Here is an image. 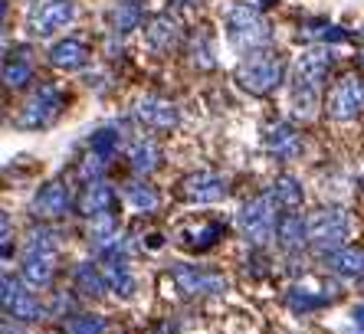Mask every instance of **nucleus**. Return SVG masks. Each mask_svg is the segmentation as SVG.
Segmentation results:
<instances>
[{
	"label": "nucleus",
	"mask_w": 364,
	"mask_h": 334,
	"mask_svg": "<svg viewBox=\"0 0 364 334\" xmlns=\"http://www.w3.org/2000/svg\"><path fill=\"white\" fill-rule=\"evenodd\" d=\"M331 72V50L315 46V50L302 53L296 63V75H292V115L299 122H312L322 105V85Z\"/></svg>",
	"instance_id": "nucleus-1"
},
{
	"label": "nucleus",
	"mask_w": 364,
	"mask_h": 334,
	"mask_svg": "<svg viewBox=\"0 0 364 334\" xmlns=\"http://www.w3.org/2000/svg\"><path fill=\"white\" fill-rule=\"evenodd\" d=\"M56 259H60V242L56 233L46 226H36L30 239H26L23 252V279L33 289H50L56 279Z\"/></svg>",
	"instance_id": "nucleus-2"
},
{
	"label": "nucleus",
	"mask_w": 364,
	"mask_h": 334,
	"mask_svg": "<svg viewBox=\"0 0 364 334\" xmlns=\"http://www.w3.org/2000/svg\"><path fill=\"white\" fill-rule=\"evenodd\" d=\"M282 72H286V66H282V59L276 56V53L256 50V53H250V56L240 63L237 82L243 85L250 95H269V92L279 89Z\"/></svg>",
	"instance_id": "nucleus-3"
},
{
	"label": "nucleus",
	"mask_w": 364,
	"mask_h": 334,
	"mask_svg": "<svg viewBox=\"0 0 364 334\" xmlns=\"http://www.w3.org/2000/svg\"><path fill=\"white\" fill-rule=\"evenodd\" d=\"M276 207L279 203H276V197L269 190L253 197L250 203H243V210H240V230H243L250 246H266L276 236V230H279V210Z\"/></svg>",
	"instance_id": "nucleus-4"
},
{
	"label": "nucleus",
	"mask_w": 364,
	"mask_h": 334,
	"mask_svg": "<svg viewBox=\"0 0 364 334\" xmlns=\"http://www.w3.org/2000/svg\"><path fill=\"white\" fill-rule=\"evenodd\" d=\"M227 36L233 43V50L240 53H256L266 50L272 43V30L263 20V14L253 7H233L227 17Z\"/></svg>",
	"instance_id": "nucleus-5"
},
{
	"label": "nucleus",
	"mask_w": 364,
	"mask_h": 334,
	"mask_svg": "<svg viewBox=\"0 0 364 334\" xmlns=\"http://www.w3.org/2000/svg\"><path fill=\"white\" fill-rule=\"evenodd\" d=\"M309 242L318 252L331 256L348 242V213L338 207H322L309 217Z\"/></svg>",
	"instance_id": "nucleus-6"
},
{
	"label": "nucleus",
	"mask_w": 364,
	"mask_h": 334,
	"mask_svg": "<svg viewBox=\"0 0 364 334\" xmlns=\"http://www.w3.org/2000/svg\"><path fill=\"white\" fill-rule=\"evenodd\" d=\"M73 20V0H30L26 4V30L30 36H53Z\"/></svg>",
	"instance_id": "nucleus-7"
},
{
	"label": "nucleus",
	"mask_w": 364,
	"mask_h": 334,
	"mask_svg": "<svg viewBox=\"0 0 364 334\" xmlns=\"http://www.w3.org/2000/svg\"><path fill=\"white\" fill-rule=\"evenodd\" d=\"M63 105H66V95L56 89V85H40L33 92V99L23 105V115H20V128L23 131H36V128H46L60 118Z\"/></svg>",
	"instance_id": "nucleus-8"
},
{
	"label": "nucleus",
	"mask_w": 364,
	"mask_h": 334,
	"mask_svg": "<svg viewBox=\"0 0 364 334\" xmlns=\"http://www.w3.org/2000/svg\"><path fill=\"white\" fill-rule=\"evenodd\" d=\"M364 112V79L355 72L341 75L328 92V115L335 122H355Z\"/></svg>",
	"instance_id": "nucleus-9"
},
{
	"label": "nucleus",
	"mask_w": 364,
	"mask_h": 334,
	"mask_svg": "<svg viewBox=\"0 0 364 334\" xmlns=\"http://www.w3.org/2000/svg\"><path fill=\"white\" fill-rule=\"evenodd\" d=\"M0 301H4L7 318H14V321H40L46 315L40 298H33L14 276H4V282H0Z\"/></svg>",
	"instance_id": "nucleus-10"
},
{
	"label": "nucleus",
	"mask_w": 364,
	"mask_h": 334,
	"mask_svg": "<svg viewBox=\"0 0 364 334\" xmlns=\"http://www.w3.org/2000/svg\"><path fill=\"white\" fill-rule=\"evenodd\" d=\"M135 118L141 122L144 128H151V131H171V128H178L181 112H178V105H174V102L148 95V99H138L135 102Z\"/></svg>",
	"instance_id": "nucleus-11"
},
{
	"label": "nucleus",
	"mask_w": 364,
	"mask_h": 334,
	"mask_svg": "<svg viewBox=\"0 0 364 334\" xmlns=\"http://www.w3.org/2000/svg\"><path fill=\"white\" fill-rule=\"evenodd\" d=\"M174 282L184 295H223L230 289V282L223 276H213V272H203L194 266H174Z\"/></svg>",
	"instance_id": "nucleus-12"
},
{
	"label": "nucleus",
	"mask_w": 364,
	"mask_h": 334,
	"mask_svg": "<svg viewBox=\"0 0 364 334\" xmlns=\"http://www.w3.org/2000/svg\"><path fill=\"white\" fill-rule=\"evenodd\" d=\"M33 213L36 217H46V220H63L73 213V193H69L66 184L60 181H50V184H43L33 197Z\"/></svg>",
	"instance_id": "nucleus-13"
},
{
	"label": "nucleus",
	"mask_w": 364,
	"mask_h": 334,
	"mask_svg": "<svg viewBox=\"0 0 364 334\" xmlns=\"http://www.w3.org/2000/svg\"><path fill=\"white\" fill-rule=\"evenodd\" d=\"M184 197L191 203H217L227 197V181L213 171H197L184 177Z\"/></svg>",
	"instance_id": "nucleus-14"
},
{
	"label": "nucleus",
	"mask_w": 364,
	"mask_h": 334,
	"mask_svg": "<svg viewBox=\"0 0 364 334\" xmlns=\"http://www.w3.org/2000/svg\"><path fill=\"white\" fill-rule=\"evenodd\" d=\"M119 207V193L112 190L105 181H85V190L79 197V213L82 217H102V213H115Z\"/></svg>",
	"instance_id": "nucleus-15"
},
{
	"label": "nucleus",
	"mask_w": 364,
	"mask_h": 334,
	"mask_svg": "<svg viewBox=\"0 0 364 334\" xmlns=\"http://www.w3.org/2000/svg\"><path fill=\"white\" fill-rule=\"evenodd\" d=\"M144 40L154 53H171L181 43V23L171 14H154L148 23H144Z\"/></svg>",
	"instance_id": "nucleus-16"
},
{
	"label": "nucleus",
	"mask_w": 364,
	"mask_h": 334,
	"mask_svg": "<svg viewBox=\"0 0 364 334\" xmlns=\"http://www.w3.org/2000/svg\"><path fill=\"white\" fill-rule=\"evenodd\" d=\"M266 151L276 161H296L299 151H302V138L292 125H272L266 131Z\"/></svg>",
	"instance_id": "nucleus-17"
},
{
	"label": "nucleus",
	"mask_w": 364,
	"mask_h": 334,
	"mask_svg": "<svg viewBox=\"0 0 364 334\" xmlns=\"http://www.w3.org/2000/svg\"><path fill=\"white\" fill-rule=\"evenodd\" d=\"M89 242L102 256H112L119 252L122 246V236H119V223H115V213H102V217L89 220Z\"/></svg>",
	"instance_id": "nucleus-18"
},
{
	"label": "nucleus",
	"mask_w": 364,
	"mask_h": 334,
	"mask_svg": "<svg viewBox=\"0 0 364 334\" xmlns=\"http://www.w3.org/2000/svg\"><path fill=\"white\" fill-rule=\"evenodd\" d=\"M102 272H105V279H109V289L115 295H122V298H132V295H135V276L128 272V262L122 259L119 252L105 256V262H102Z\"/></svg>",
	"instance_id": "nucleus-19"
},
{
	"label": "nucleus",
	"mask_w": 364,
	"mask_h": 334,
	"mask_svg": "<svg viewBox=\"0 0 364 334\" xmlns=\"http://www.w3.org/2000/svg\"><path fill=\"white\" fill-rule=\"evenodd\" d=\"M50 63L63 72H73V69H82L89 63V46L79 40H60L50 50Z\"/></svg>",
	"instance_id": "nucleus-20"
},
{
	"label": "nucleus",
	"mask_w": 364,
	"mask_h": 334,
	"mask_svg": "<svg viewBox=\"0 0 364 334\" xmlns=\"http://www.w3.org/2000/svg\"><path fill=\"white\" fill-rule=\"evenodd\" d=\"M276 236H279V242L289 252L302 249L305 242H309V220H302V213L286 210V213L279 217V230H276Z\"/></svg>",
	"instance_id": "nucleus-21"
},
{
	"label": "nucleus",
	"mask_w": 364,
	"mask_h": 334,
	"mask_svg": "<svg viewBox=\"0 0 364 334\" xmlns=\"http://www.w3.org/2000/svg\"><path fill=\"white\" fill-rule=\"evenodd\" d=\"M328 269L341 279H361L364 276V249L358 246H341L328 256Z\"/></svg>",
	"instance_id": "nucleus-22"
},
{
	"label": "nucleus",
	"mask_w": 364,
	"mask_h": 334,
	"mask_svg": "<svg viewBox=\"0 0 364 334\" xmlns=\"http://www.w3.org/2000/svg\"><path fill=\"white\" fill-rule=\"evenodd\" d=\"M161 148H158V141H151V138H138L135 144H132V167H135L138 174H154L158 167H161Z\"/></svg>",
	"instance_id": "nucleus-23"
},
{
	"label": "nucleus",
	"mask_w": 364,
	"mask_h": 334,
	"mask_svg": "<svg viewBox=\"0 0 364 334\" xmlns=\"http://www.w3.org/2000/svg\"><path fill=\"white\" fill-rule=\"evenodd\" d=\"M269 193L276 197V203H279L282 210H296V207H302V200H305V190H302V184H299L296 177H276L272 181V187H269Z\"/></svg>",
	"instance_id": "nucleus-24"
},
{
	"label": "nucleus",
	"mask_w": 364,
	"mask_h": 334,
	"mask_svg": "<svg viewBox=\"0 0 364 334\" xmlns=\"http://www.w3.org/2000/svg\"><path fill=\"white\" fill-rule=\"evenodd\" d=\"M20 53L14 59L7 56V63H4V85H7V89H23V85L33 79V63L26 56H20Z\"/></svg>",
	"instance_id": "nucleus-25"
},
{
	"label": "nucleus",
	"mask_w": 364,
	"mask_h": 334,
	"mask_svg": "<svg viewBox=\"0 0 364 334\" xmlns=\"http://www.w3.org/2000/svg\"><path fill=\"white\" fill-rule=\"evenodd\" d=\"M76 282H79V289H82L85 295H95V298L105 295V289H109V279H105L102 269H95V262H79Z\"/></svg>",
	"instance_id": "nucleus-26"
},
{
	"label": "nucleus",
	"mask_w": 364,
	"mask_h": 334,
	"mask_svg": "<svg viewBox=\"0 0 364 334\" xmlns=\"http://www.w3.org/2000/svg\"><path fill=\"white\" fill-rule=\"evenodd\" d=\"M141 20H144V14L135 0H122L119 7L112 10V30L119 36L128 33V30H135V26H141Z\"/></svg>",
	"instance_id": "nucleus-27"
},
{
	"label": "nucleus",
	"mask_w": 364,
	"mask_h": 334,
	"mask_svg": "<svg viewBox=\"0 0 364 334\" xmlns=\"http://www.w3.org/2000/svg\"><path fill=\"white\" fill-rule=\"evenodd\" d=\"M125 197H128V203L138 210V213H154L158 210V190H154L151 184H128V190H125Z\"/></svg>",
	"instance_id": "nucleus-28"
},
{
	"label": "nucleus",
	"mask_w": 364,
	"mask_h": 334,
	"mask_svg": "<svg viewBox=\"0 0 364 334\" xmlns=\"http://www.w3.org/2000/svg\"><path fill=\"white\" fill-rule=\"evenodd\" d=\"M286 301H289V308L296 311V315H309V311H315V308H322V305H328L331 295H312L309 289H292Z\"/></svg>",
	"instance_id": "nucleus-29"
},
{
	"label": "nucleus",
	"mask_w": 364,
	"mask_h": 334,
	"mask_svg": "<svg viewBox=\"0 0 364 334\" xmlns=\"http://www.w3.org/2000/svg\"><path fill=\"white\" fill-rule=\"evenodd\" d=\"M119 144H122V134L115 131V128H102V131H95L92 138H89V151L102 154V158H112V154L119 151Z\"/></svg>",
	"instance_id": "nucleus-30"
},
{
	"label": "nucleus",
	"mask_w": 364,
	"mask_h": 334,
	"mask_svg": "<svg viewBox=\"0 0 364 334\" xmlns=\"http://www.w3.org/2000/svg\"><path fill=\"white\" fill-rule=\"evenodd\" d=\"M66 334H105V321L99 315H76L66 321Z\"/></svg>",
	"instance_id": "nucleus-31"
},
{
	"label": "nucleus",
	"mask_w": 364,
	"mask_h": 334,
	"mask_svg": "<svg viewBox=\"0 0 364 334\" xmlns=\"http://www.w3.org/2000/svg\"><path fill=\"white\" fill-rule=\"evenodd\" d=\"M105 164H109V158H102V154L89 151V154L82 158V164H79V174H82V181H102Z\"/></svg>",
	"instance_id": "nucleus-32"
},
{
	"label": "nucleus",
	"mask_w": 364,
	"mask_h": 334,
	"mask_svg": "<svg viewBox=\"0 0 364 334\" xmlns=\"http://www.w3.org/2000/svg\"><path fill=\"white\" fill-rule=\"evenodd\" d=\"M302 33L312 36V40H322V43H341V40H345V33H341V30H335L331 23H309Z\"/></svg>",
	"instance_id": "nucleus-33"
},
{
	"label": "nucleus",
	"mask_w": 364,
	"mask_h": 334,
	"mask_svg": "<svg viewBox=\"0 0 364 334\" xmlns=\"http://www.w3.org/2000/svg\"><path fill=\"white\" fill-rule=\"evenodd\" d=\"M223 236V223H207L197 230V239H194V249H210L213 242Z\"/></svg>",
	"instance_id": "nucleus-34"
},
{
	"label": "nucleus",
	"mask_w": 364,
	"mask_h": 334,
	"mask_svg": "<svg viewBox=\"0 0 364 334\" xmlns=\"http://www.w3.org/2000/svg\"><path fill=\"white\" fill-rule=\"evenodd\" d=\"M194 63H197V66H203V69H210V66H213L210 43H207V36H203V43H200V46H197V43H194Z\"/></svg>",
	"instance_id": "nucleus-35"
},
{
	"label": "nucleus",
	"mask_w": 364,
	"mask_h": 334,
	"mask_svg": "<svg viewBox=\"0 0 364 334\" xmlns=\"http://www.w3.org/2000/svg\"><path fill=\"white\" fill-rule=\"evenodd\" d=\"M351 321H355V334H364V305H355Z\"/></svg>",
	"instance_id": "nucleus-36"
},
{
	"label": "nucleus",
	"mask_w": 364,
	"mask_h": 334,
	"mask_svg": "<svg viewBox=\"0 0 364 334\" xmlns=\"http://www.w3.org/2000/svg\"><path fill=\"white\" fill-rule=\"evenodd\" d=\"M73 308V298H69V295H56V305H53V311H56V315H63V311H69ZM66 318V315H63Z\"/></svg>",
	"instance_id": "nucleus-37"
},
{
	"label": "nucleus",
	"mask_w": 364,
	"mask_h": 334,
	"mask_svg": "<svg viewBox=\"0 0 364 334\" xmlns=\"http://www.w3.org/2000/svg\"><path fill=\"white\" fill-rule=\"evenodd\" d=\"M178 4H187V7H200L203 0H178Z\"/></svg>",
	"instance_id": "nucleus-38"
},
{
	"label": "nucleus",
	"mask_w": 364,
	"mask_h": 334,
	"mask_svg": "<svg viewBox=\"0 0 364 334\" xmlns=\"http://www.w3.org/2000/svg\"><path fill=\"white\" fill-rule=\"evenodd\" d=\"M154 334H178V331H174V328H158Z\"/></svg>",
	"instance_id": "nucleus-39"
},
{
	"label": "nucleus",
	"mask_w": 364,
	"mask_h": 334,
	"mask_svg": "<svg viewBox=\"0 0 364 334\" xmlns=\"http://www.w3.org/2000/svg\"><path fill=\"white\" fill-rule=\"evenodd\" d=\"M361 187H364V177H361Z\"/></svg>",
	"instance_id": "nucleus-40"
}]
</instances>
